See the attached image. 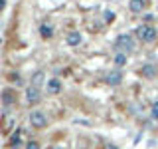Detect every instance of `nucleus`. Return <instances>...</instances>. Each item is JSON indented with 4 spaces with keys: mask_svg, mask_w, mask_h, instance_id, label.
<instances>
[{
    "mask_svg": "<svg viewBox=\"0 0 158 149\" xmlns=\"http://www.w3.org/2000/svg\"><path fill=\"white\" fill-rule=\"evenodd\" d=\"M46 88H48V93L56 96V93H59V92H61V82H59L57 78H52V79H48Z\"/></svg>",
    "mask_w": 158,
    "mask_h": 149,
    "instance_id": "5",
    "label": "nucleus"
},
{
    "mask_svg": "<svg viewBox=\"0 0 158 149\" xmlns=\"http://www.w3.org/2000/svg\"><path fill=\"white\" fill-rule=\"evenodd\" d=\"M144 6H146V0H131V2H128V10H131V12H135V14L142 12Z\"/></svg>",
    "mask_w": 158,
    "mask_h": 149,
    "instance_id": "7",
    "label": "nucleus"
},
{
    "mask_svg": "<svg viewBox=\"0 0 158 149\" xmlns=\"http://www.w3.org/2000/svg\"><path fill=\"white\" fill-rule=\"evenodd\" d=\"M127 64V54H123V52H118L117 56H115V66L117 68H123Z\"/></svg>",
    "mask_w": 158,
    "mask_h": 149,
    "instance_id": "11",
    "label": "nucleus"
},
{
    "mask_svg": "<svg viewBox=\"0 0 158 149\" xmlns=\"http://www.w3.org/2000/svg\"><path fill=\"white\" fill-rule=\"evenodd\" d=\"M40 99H42V92H40V88H36V86H28V89H26V102L28 103H38Z\"/></svg>",
    "mask_w": 158,
    "mask_h": 149,
    "instance_id": "4",
    "label": "nucleus"
},
{
    "mask_svg": "<svg viewBox=\"0 0 158 149\" xmlns=\"http://www.w3.org/2000/svg\"><path fill=\"white\" fill-rule=\"evenodd\" d=\"M105 20H107V22H113V20H115V12L107 10V12H105Z\"/></svg>",
    "mask_w": 158,
    "mask_h": 149,
    "instance_id": "16",
    "label": "nucleus"
},
{
    "mask_svg": "<svg viewBox=\"0 0 158 149\" xmlns=\"http://www.w3.org/2000/svg\"><path fill=\"white\" fill-rule=\"evenodd\" d=\"M46 82V74L42 72V70H38L36 74H34L32 76V84H30V86H36V88H42V84Z\"/></svg>",
    "mask_w": 158,
    "mask_h": 149,
    "instance_id": "8",
    "label": "nucleus"
},
{
    "mask_svg": "<svg viewBox=\"0 0 158 149\" xmlns=\"http://www.w3.org/2000/svg\"><path fill=\"white\" fill-rule=\"evenodd\" d=\"M30 123H32V127L36 129H44L48 125V117L44 111H38V109H34V111H30Z\"/></svg>",
    "mask_w": 158,
    "mask_h": 149,
    "instance_id": "3",
    "label": "nucleus"
},
{
    "mask_svg": "<svg viewBox=\"0 0 158 149\" xmlns=\"http://www.w3.org/2000/svg\"><path fill=\"white\" fill-rule=\"evenodd\" d=\"M152 115H154L156 121H158V106H154V109H152Z\"/></svg>",
    "mask_w": 158,
    "mask_h": 149,
    "instance_id": "17",
    "label": "nucleus"
},
{
    "mask_svg": "<svg viewBox=\"0 0 158 149\" xmlns=\"http://www.w3.org/2000/svg\"><path fill=\"white\" fill-rule=\"evenodd\" d=\"M105 82L109 84V86H118V84L123 82V74L121 72H109L105 76Z\"/></svg>",
    "mask_w": 158,
    "mask_h": 149,
    "instance_id": "6",
    "label": "nucleus"
},
{
    "mask_svg": "<svg viewBox=\"0 0 158 149\" xmlns=\"http://www.w3.org/2000/svg\"><path fill=\"white\" fill-rule=\"evenodd\" d=\"M4 6H6V2H4V0H0V10H2Z\"/></svg>",
    "mask_w": 158,
    "mask_h": 149,
    "instance_id": "18",
    "label": "nucleus"
},
{
    "mask_svg": "<svg viewBox=\"0 0 158 149\" xmlns=\"http://www.w3.org/2000/svg\"><path fill=\"white\" fill-rule=\"evenodd\" d=\"M142 74H144L146 78H152L156 74V70H154V66H152V64H146L144 68H142Z\"/></svg>",
    "mask_w": 158,
    "mask_h": 149,
    "instance_id": "12",
    "label": "nucleus"
},
{
    "mask_svg": "<svg viewBox=\"0 0 158 149\" xmlns=\"http://www.w3.org/2000/svg\"><path fill=\"white\" fill-rule=\"evenodd\" d=\"M65 40H67L69 46H79V44H81V34L73 30V32H69V34H67V38H65Z\"/></svg>",
    "mask_w": 158,
    "mask_h": 149,
    "instance_id": "9",
    "label": "nucleus"
},
{
    "mask_svg": "<svg viewBox=\"0 0 158 149\" xmlns=\"http://www.w3.org/2000/svg\"><path fill=\"white\" fill-rule=\"evenodd\" d=\"M26 149H40V143L38 141H28L26 143Z\"/></svg>",
    "mask_w": 158,
    "mask_h": 149,
    "instance_id": "15",
    "label": "nucleus"
},
{
    "mask_svg": "<svg viewBox=\"0 0 158 149\" xmlns=\"http://www.w3.org/2000/svg\"><path fill=\"white\" fill-rule=\"evenodd\" d=\"M10 147H20V137H18V133H16L12 139H10Z\"/></svg>",
    "mask_w": 158,
    "mask_h": 149,
    "instance_id": "14",
    "label": "nucleus"
},
{
    "mask_svg": "<svg viewBox=\"0 0 158 149\" xmlns=\"http://www.w3.org/2000/svg\"><path fill=\"white\" fill-rule=\"evenodd\" d=\"M40 34H42V38H52L53 36V28L49 26V24H42V26H40Z\"/></svg>",
    "mask_w": 158,
    "mask_h": 149,
    "instance_id": "10",
    "label": "nucleus"
},
{
    "mask_svg": "<svg viewBox=\"0 0 158 149\" xmlns=\"http://www.w3.org/2000/svg\"><path fill=\"white\" fill-rule=\"evenodd\" d=\"M12 96H14V93L10 92V89H4V93H2V102L6 103V106H10V103L14 102V97H12Z\"/></svg>",
    "mask_w": 158,
    "mask_h": 149,
    "instance_id": "13",
    "label": "nucleus"
},
{
    "mask_svg": "<svg viewBox=\"0 0 158 149\" xmlns=\"http://www.w3.org/2000/svg\"><path fill=\"white\" fill-rule=\"evenodd\" d=\"M115 48H117V52L131 54L132 50H135V40H132L131 34H121V36H117V40H115Z\"/></svg>",
    "mask_w": 158,
    "mask_h": 149,
    "instance_id": "1",
    "label": "nucleus"
},
{
    "mask_svg": "<svg viewBox=\"0 0 158 149\" xmlns=\"http://www.w3.org/2000/svg\"><path fill=\"white\" fill-rule=\"evenodd\" d=\"M136 38L142 40V42H146V44H150V42H154L158 38V32H156L154 26H150V24H142V26L136 28Z\"/></svg>",
    "mask_w": 158,
    "mask_h": 149,
    "instance_id": "2",
    "label": "nucleus"
}]
</instances>
